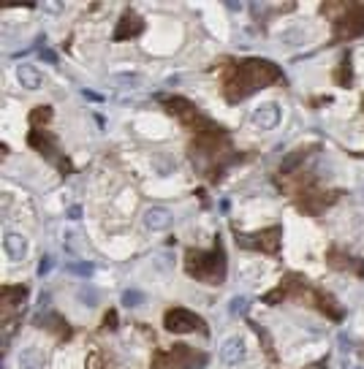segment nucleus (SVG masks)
Returning a JSON list of instances; mask_svg holds the SVG:
<instances>
[{
  "label": "nucleus",
  "instance_id": "obj_1",
  "mask_svg": "<svg viewBox=\"0 0 364 369\" xmlns=\"http://www.w3.org/2000/svg\"><path fill=\"white\" fill-rule=\"evenodd\" d=\"M223 269H226V255H223L220 242H218V247H215L212 255H204V252H199V250H190L188 272L193 277H201V280H210V282H220L223 280Z\"/></svg>",
  "mask_w": 364,
  "mask_h": 369
},
{
  "label": "nucleus",
  "instance_id": "obj_2",
  "mask_svg": "<svg viewBox=\"0 0 364 369\" xmlns=\"http://www.w3.org/2000/svg\"><path fill=\"white\" fill-rule=\"evenodd\" d=\"M236 242L239 247H247V250H277V242H280V228H269L267 236L258 234V236H245V234H236Z\"/></svg>",
  "mask_w": 364,
  "mask_h": 369
},
{
  "label": "nucleus",
  "instance_id": "obj_3",
  "mask_svg": "<svg viewBox=\"0 0 364 369\" xmlns=\"http://www.w3.org/2000/svg\"><path fill=\"white\" fill-rule=\"evenodd\" d=\"M199 326H201V320L193 312H188V309H171L166 315V328L171 334H188V331H196Z\"/></svg>",
  "mask_w": 364,
  "mask_h": 369
},
{
  "label": "nucleus",
  "instance_id": "obj_4",
  "mask_svg": "<svg viewBox=\"0 0 364 369\" xmlns=\"http://www.w3.org/2000/svg\"><path fill=\"white\" fill-rule=\"evenodd\" d=\"M171 223H174V215H171L166 206H149L147 215H144V228L158 234V231H169Z\"/></svg>",
  "mask_w": 364,
  "mask_h": 369
},
{
  "label": "nucleus",
  "instance_id": "obj_5",
  "mask_svg": "<svg viewBox=\"0 0 364 369\" xmlns=\"http://www.w3.org/2000/svg\"><path fill=\"white\" fill-rule=\"evenodd\" d=\"M220 359H223V364H228V367L242 364V359H245V339L228 337L226 342L220 345Z\"/></svg>",
  "mask_w": 364,
  "mask_h": 369
},
{
  "label": "nucleus",
  "instance_id": "obj_6",
  "mask_svg": "<svg viewBox=\"0 0 364 369\" xmlns=\"http://www.w3.org/2000/svg\"><path fill=\"white\" fill-rule=\"evenodd\" d=\"M277 123H280V109H277L275 103H267V106L253 112V125L261 128V130H275Z\"/></svg>",
  "mask_w": 364,
  "mask_h": 369
},
{
  "label": "nucleus",
  "instance_id": "obj_7",
  "mask_svg": "<svg viewBox=\"0 0 364 369\" xmlns=\"http://www.w3.org/2000/svg\"><path fill=\"white\" fill-rule=\"evenodd\" d=\"M3 245H5V252H8L11 261H22V258L27 255V242H25V236H19L16 231H8V234L3 236Z\"/></svg>",
  "mask_w": 364,
  "mask_h": 369
},
{
  "label": "nucleus",
  "instance_id": "obj_8",
  "mask_svg": "<svg viewBox=\"0 0 364 369\" xmlns=\"http://www.w3.org/2000/svg\"><path fill=\"white\" fill-rule=\"evenodd\" d=\"M16 79H19V84L25 90H38L41 87V73H38V68L30 65V62H22V65L16 68Z\"/></svg>",
  "mask_w": 364,
  "mask_h": 369
},
{
  "label": "nucleus",
  "instance_id": "obj_9",
  "mask_svg": "<svg viewBox=\"0 0 364 369\" xmlns=\"http://www.w3.org/2000/svg\"><path fill=\"white\" fill-rule=\"evenodd\" d=\"M41 367H44L41 350H36V348L22 350V356H19V369H41Z\"/></svg>",
  "mask_w": 364,
  "mask_h": 369
},
{
  "label": "nucleus",
  "instance_id": "obj_10",
  "mask_svg": "<svg viewBox=\"0 0 364 369\" xmlns=\"http://www.w3.org/2000/svg\"><path fill=\"white\" fill-rule=\"evenodd\" d=\"M152 171L158 177H169V174H174V171H177V163L171 158H166V155H155V158H152Z\"/></svg>",
  "mask_w": 364,
  "mask_h": 369
},
{
  "label": "nucleus",
  "instance_id": "obj_11",
  "mask_svg": "<svg viewBox=\"0 0 364 369\" xmlns=\"http://www.w3.org/2000/svg\"><path fill=\"white\" fill-rule=\"evenodd\" d=\"M283 44L302 46L304 44V27H286V30H283Z\"/></svg>",
  "mask_w": 364,
  "mask_h": 369
},
{
  "label": "nucleus",
  "instance_id": "obj_12",
  "mask_svg": "<svg viewBox=\"0 0 364 369\" xmlns=\"http://www.w3.org/2000/svg\"><path fill=\"white\" fill-rule=\"evenodd\" d=\"M155 269H158V272H171V269H174V252H169V250H163V252H158V255H155Z\"/></svg>",
  "mask_w": 364,
  "mask_h": 369
},
{
  "label": "nucleus",
  "instance_id": "obj_13",
  "mask_svg": "<svg viewBox=\"0 0 364 369\" xmlns=\"http://www.w3.org/2000/svg\"><path fill=\"white\" fill-rule=\"evenodd\" d=\"M144 302V296H142V291H136V288H128V291L123 293V304L128 309H134V307H139V304Z\"/></svg>",
  "mask_w": 364,
  "mask_h": 369
},
{
  "label": "nucleus",
  "instance_id": "obj_14",
  "mask_svg": "<svg viewBox=\"0 0 364 369\" xmlns=\"http://www.w3.org/2000/svg\"><path fill=\"white\" fill-rule=\"evenodd\" d=\"M3 293L11 304H16V302H22V296H27V288L25 285H8V288H3Z\"/></svg>",
  "mask_w": 364,
  "mask_h": 369
},
{
  "label": "nucleus",
  "instance_id": "obj_15",
  "mask_svg": "<svg viewBox=\"0 0 364 369\" xmlns=\"http://www.w3.org/2000/svg\"><path fill=\"white\" fill-rule=\"evenodd\" d=\"M79 302H82L84 307H95L98 304V291L95 288H79Z\"/></svg>",
  "mask_w": 364,
  "mask_h": 369
},
{
  "label": "nucleus",
  "instance_id": "obj_16",
  "mask_svg": "<svg viewBox=\"0 0 364 369\" xmlns=\"http://www.w3.org/2000/svg\"><path fill=\"white\" fill-rule=\"evenodd\" d=\"M245 309H247V299H245V296H234V299H231V304H228L231 318H239Z\"/></svg>",
  "mask_w": 364,
  "mask_h": 369
},
{
  "label": "nucleus",
  "instance_id": "obj_17",
  "mask_svg": "<svg viewBox=\"0 0 364 369\" xmlns=\"http://www.w3.org/2000/svg\"><path fill=\"white\" fill-rule=\"evenodd\" d=\"M68 272L71 274H79V277H90L92 272H95V266L87 261H82V263H68Z\"/></svg>",
  "mask_w": 364,
  "mask_h": 369
},
{
  "label": "nucleus",
  "instance_id": "obj_18",
  "mask_svg": "<svg viewBox=\"0 0 364 369\" xmlns=\"http://www.w3.org/2000/svg\"><path fill=\"white\" fill-rule=\"evenodd\" d=\"M185 369H204V364H207V356L201 353V356H190V361H185Z\"/></svg>",
  "mask_w": 364,
  "mask_h": 369
},
{
  "label": "nucleus",
  "instance_id": "obj_19",
  "mask_svg": "<svg viewBox=\"0 0 364 369\" xmlns=\"http://www.w3.org/2000/svg\"><path fill=\"white\" fill-rule=\"evenodd\" d=\"M52 266H55V261H52L49 255H46V258H41V263H38V274H41V277H46V274L52 272Z\"/></svg>",
  "mask_w": 364,
  "mask_h": 369
},
{
  "label": "nucleus",
  "instance_id": "obj_20",
  "mask_svg": "<svg viewBox=\"0 0 364 369\" xmlns=\"http://www.w3.org/2000/svg\"><path fill=\"white\" fill-rule=\"evenodd\" d=\"M117 84H120V87H136L139 76H117Z\"/></svg>",
  "mask_w": 364,
  "mask_h": 369
},
{
  "label": "nucleus",
  "instance_id": "obj_21",
  "mask_svg": "<svg viewBox=\"0 0 364 369\" xmlns=\"http://www.w3.org/2000/svg\"><path fill=\"white\" fill-rule=\"evenodd\" d=\"M82 95L87 98V101H92V103H101V101H103L101 92H92V90H82Z\"/></svg>",
  "mask_w": 364,
  "mask_h": 369
},
{
  "label": "nucleus",
  "instance_id": "obj_22",
  "mask_svg": "<svg viewBox=\"0 0 364 369\" xmlns=\"http://www.w3.org/2000/svg\"><path fill=\"white\" fill-rule=\"evenodd\" d=\"M68 217H71V220H79V217H82V206H71V209H68Z\"/></svg>",
  "mask_w": 364,
  "mask_h": 369
},
{
  "label": "nucleus",
  "instance_id": "obj_23",
  "mask_svg": "<svg viewBox=\"0 0 364 369\" xmlns=\"http://www.w3.org/2000/svg\"><path fill=\"white\" fill-rule=\"evenodd\" d=\"M41 57H44L46 62H57V55H55L52 49H44V52H41Z\"/></svg>",
  "mask_w": 364,
  "mask_h": 369
}]
</instances>
